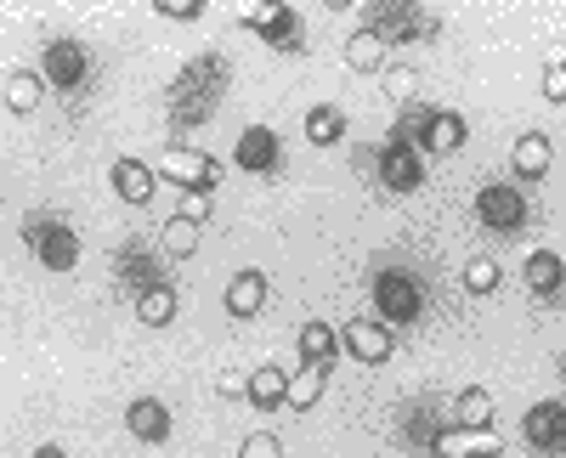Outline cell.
Here are the masks:
<instances>
[{"label":"cell","mask_w":566,"mask_h":458,"mask_svg":"<svg viewBox=\"0 0 566 458\" xmlns=\"http://www.w3.org/2000/svg\"><path fill=\"white\" fill-rule=\"evenodd\" d=\"M23 244H29V255L45 271H74V260H80V233L69 226V215H57V210L23 215Z\"/></svg>","instance_id":"2"},{"label":"cell","mask_w":566,"mask_h":458,"mask_svg":"<svg viewBox=\"0 0 566 458\" xmlns=\"http://www.w3.org/2000/svg\"><path fill=\"white\" fill-rule=\"evenodd\" d=\"M227 85H232V63H227L221 52L193 57V63H187V68L170 79V97H165L170 125H176V130H193V125H205V119L221 108Z\"/></svg>","instance_id":"1"},{"label":"cell","mask_w":566,"mask_h":458,"mask_svg":"<svg viewBox=\"0 0 566 458\" xmlns=\"http://www.w3.org/2000/svg\"><path fill=\"white\" fill-rule=\"evenodd\" d=\"M216 391H221L227 402H239V396H250V374H244V369H227V374L216 380Z\"/></svg>","instance_id":"36"},{"label":"cell","mask_w":566,"mask_h":458,"mask_svg":"<svg viewBox=\"0 0 566 458\" xmlns=\"http://www.w3.org/2000/svg\"><path fill=\"white\" fill-rule=\"evenodd\" d=\"M544 97L566 103V52H549V63H544Z\"/></svg>","instance_id":"34"},{"label":"cell","mask_w":566,"mask_h":458,"mask_svg":"<svg viewBox=\"0 0 566 458\" xmlns=\"http://www.w3.org/2000/svg\"><path fill=\"white\" fill-rule=\"evenodd\" d=\"M323 7H328V12H346V7H357V0H323Z\"/></svg>","instance_id":"39"},{"label":"cell","mask_w":566,"mask_h":458,"mask_svg":"<svg viewBox=\"0 0 566 458\" xmlns=\"http://www.w3.org/2000/svg\"><path fill=\"white\" fill-rule=\"evenodd\" d=\"M560 284H566V260L555 249H533L527 255V289L533 295H560Z\"/></svg>","instance_id":"22"},{"label":"cell","mask_w":566,"mask_h":458,"mask_svg":"<svg viewBox=\"0 0 566 458\" xmlns=\"http://www.w3.org/2000/svg\"><path fill=\"white\" fill-rule=\"evenodd\" d=\"M346 68L352 74H380L386 68V34H374L368 23L346 40Z\"/></svg>","instance_id":"19"},{"label":"cell","mask_w":566,"mask_h":458,"mask_svg":"<svg viewBox=\"0 0 566 458\" xmlns=\"http://www.w3.org/2000/svg\"><path fill=\"white\" fill-rule=\"evenodd\" d=\"M239 23H244L250 34H261L272 52H301V40H306V23L283 7V0H244Z\"/></svg>","instance_id":"3"},{"label":"cell","mask_w":566,"mask_h":458,"mask_svg":"<svg viewBox=\"0 0 566 458\" xmlns=\"http://www.w3.org/2000/svg\"><path fill=\"white\" fill-rule=\"evenodd\" d=\"M159 244H165V255L170 260H187V255H199V244H205V221H193V215H170L165 226H159Z\"/></svg>","instance_id":"16"},{"label":"cell","mask_w":566,"mask_h":458,"mask_svg":"<svg viewBox=\"0 0 566 458\" xmlns=\"http://www.w3.org/2000/svg\"><path fill=\"white\" fill-rule=\"evenodd\" d=\"M464 148V119L453 108H437L431 114V153H459Z\"/></svg>","instance_id":"30"},{"label":"cell","mask_w":566,"mask_h":458,"mask_svg":"<svg viewBox=\"0 0 566 458\" xmlns=\"http://www.w3.org/2000/svg\"><path fill=\"white\" fill-rule=\"evenodd\" d=\"M159 175L176 181L181 193H216L221 188V159H210L199 148H165L159 153Z\"/></svg>","instance_id":"5"},{"label":"cell","mask_w":566,"mask_h":458,"mask_svg":"<svg viewBox=\"0 0 566 458\" xmlns=\"http://www.w3.org/2000/svg\"><path fill=\"white\" fill-rule=\"evenodd\" d=\"M244 452L250 458H272V452H283V441L272 430H255V436H244Z\"/></svg>","instance_id":"37"},{"label":"cell","mask_w":566,"mask_h":458,"mask_svg":"<svg viewBox=\"0 0 566 458\" xmlns=\"http://www.w3.org/2000/svg\"><path fill=\"white\" fill-rule=\"evenodd\" d=\"M555 369H560V380H566V351H560V356H555Z\"/></svg>","instance_id":"40"},{"label":"cell","mask_w":566,"mask_h":458,"mask_svg":"<svg viewBox=\"0 0 566 458\" xmlns=\"http://www.w3.org/2000/svg\"><path fill=\"white\" fill-rule=\"evenodd\" d=\"M374 311H380L386 323H419L424 295L408 271H380V278H374Z\"/></svg>","instance_id":"6"},{"label":"cell","mask_w":566,"mask_h":458,"mask_svg":"<svg viewBox=\"0 0 566 458\" xmlns=\"http://www.w3.org/2000/svg\"><path fill=\"white\" fill-rule=\"evenodd\" d=\"M368 29L386 34V45H408V40H431L437 18L424 12V0H374Z\"/></svg>","instance_id":"4"},{"label":"cell","mask_w":566,"mask_h":458,"mask_svg":"<svg viewBox=\"0 0 566 458\" xmlns=\"http://www.w3.org/2000/svg\"><path fill=\"white\" fill-rule=\"evenodd\" d=\"M45 85L52 90H80L85 74H91V57H85V45L80 40H45Z\"/></svg>","instance_id":"8"},{"label":"cell","mask_w":566,"mask_h":458,"mask_svg":"<svg viewBox=\"0 0 566 458\" xmlns=\"http://www.w3.org/2000/svg\"><path fill=\"white\" fill-rule=\"evenodd\" d=\"M437 452H448V458H464V452H499V436H493V425H453V430L437 436Z\"/></svg>","instance_id":"18"},{"label":"cell","mask_w":566,"mask_h":458,"mask_svg":"<svg viewBox=\"0 0 566 458\" xmlns=\"http://www.w3.org/2000/svg\"><path fill=\"white\" fill-rule=\"evenodd\" d=\"M340 340L357 362H386L391 356V323H374V317H352L340 329Z\"/></svg>","instance_id":"12"},{"label":"cell","mask_w":566,"mask_h":458,"mask_svg":"<svg viewBox=\"0 0 566 458\" xmlns=\"http://www.w3.org/2000/svg\"><path fill=\"white\" fill-rule=\"evenodd\" d=\"M181 215H193V221H210V193H187V199H181Z\"/></svg>","instance_id":"38"},{"label":"cell","mask_w":566,"mask_h":458,"mask_svg":"<svg viewBox=\"0 0 566 458\" xmlns=\"http://www.w3.org/2000/svg\"><path fill=\"white\" fill-rule=\"evenodd\" d=\"M549 136H538V130H527L522 142H515V153H510V164H515V175H527V181H538V175H549Z\"/></svg>","instance_id":"23"},{"label":"cell","mask_w":566,"mask_h":458,"mask_svg":"<svg viewBox=\"0 0 566 458\" xmlns=\"http://www.w3.org/2000/svg\"><path fill=\"white\" fill-rule=\"evenodd\" d=\"M402 441L408 447H437V436H442V425H437V407L431 402H402Z\"/></svg>","instance_id":"20"},{"label":"cell","mask_w":566,"mask_h":458,"mask_svg":"<svg viewBox=\"0 0 566 458\" xmlns=\"http://www.w3.org/2000/svg\"><path fill=\"white\" fill-rule=\"evenodd\" d=\"M380 181L391 193H413L419 181H424V153L408 148V142H386L380 148Z\"/></svg>","instance_id":"11"},{"label":"cell","mask_w":566,"mask_h":458,"mask_svg":"<svg viewBox=\"0 0 566 458\" xmlns=\"http://www.w3.org/2000/svg\"><path fill=\"white\" fill-rule=\"evenodd\" d=\"M232 164H239V170H250V175H272V170L283 164L277 130H266V125H250V130L239 136V148H232Z\"/></svg>","instance_id":"10"},{"label":"cell","mask_w":566,"mask_h":458,"mask_svg":"<svg viewBox=\"0 0 566 458\" xmlns=\"http://www.w3.org/2000/svg\"><path fill=\"white\" fill-rule=\"evenodd\" d=\"M380 74H386V97L391 103H413L419 97V68L397 63V68H380Z\"/></svg>","instance_id":"32"},{"label":"cell","mask_w":566,"mask_h":458,"mask_svg":"<svg viewBox=\"0 0 566 458\" xmlns=\"http://www.w3.org/2000/svg\"><path fill=\"white\" fill-rule=\"evenodd\" d=\"M527 441L533 447H566V402H538L527 414Z\"/></svg>","instance_id":"15"},{"label":"cell","mask_w":566,"mask_h":458,"mask_svg":"<svg viewBox=\"0 0 566 458\" xmlns=\"http://www.w3.org/2000/svg\"><path fill=\"white\" fill-rule=\"evenodd\" d=\"M335 345H340V334L328 323H306L301 329V356H335Z\"/></svg>","instance_id":"33"},{"label":"cell","mask_w":566,"mask_h":458,"mask_svg":"<svg viewBox=\"0 0 566 458\" xmlns=\"http://www.w3.org/2000/svg\"><path fill=\"white\" fill-rule=\"evenodd\" d=\"M154 188H159V170L154 164H142V159H114V193L142 210V204H154Z\"/></svg>","instance_id":"13"},{"label":"cell","mask_w":566,"mask_h":458,"mask_svg":"<svg viewBox=\"0 0 566 458\" xmlns=\"http://www.w3.org/2000/svg\"><path fill=\"white\" fill-rule=\"evenodd\" d=\"M125 425H130L136 441H165V436H170V407H165L159 396H136V402L125 407Z\"/></svg>","instance_id":"14"},{"label":"cell","mask_w":566,"mask_h":458,"mask_svg":"<svg viewBox=\"0 0 566 458\" xmlns=\"http://www.w3.org/2000/svg\"><path fill=\"white\" fill-rule=\"evenodd\" d=\"M136 317H142L148 329L176 323V289H170V284H154L148 295H136Z\"/></svg>","instance_id":"28"},{"label":"cell","mask_w":566,"mask_h":458,"mask_svg":"<svg viewBox=\"0 0 566 458\" xmlns=\"http://www.w3.org/2000/svg\"><path fill=\"white\" fill-rule=\"evenodd\" d=\"M431 114L437 108H424L419 97L413 103H402V119H397V142H408V148H419V153H431Z\"/></svg>","instance_id":"24"},{"label":"cell","mask_w":566,"mask_h":458,"mask_svg":"<svg viewBox=\"0 0 566 458\" xmlns=\"http://www.w3.org/2000/svg\"><path fill=\"white\" fill-rule=\"evenodd\" d=\"M499 278H504V271H499V260H493V255H476V260L464 266V289H470V295H493V289H499Z\"/></svg>","instance_id":"31"},{"label":"cell","mask_w":566,"mask_h":458,"mask_svg":"<svg viewBox=\"0 0 566 458\" xmlns=\"http://www.w3.org/2000/svg\"><path fill=\"white\" fill-rule=\"evenodd\" d=\"M261 306H266V278L261 271H239L227 284V317H255Z\"/></svg>","instance_id":"21"},{"label":"cell","mask_w":566,"mask_h":458,"mask_svg":"<svg viewBox=\"0 0 566 458\" xmlns=\"http://www.w3.org/2000/svg\"><path fill=\"white\" fill-rule=\"evenodd\" d=\"M159 249L165 244H148V238H130L119 255H114V271H119V284L125 289H136V295H148L154 284H165L159 278Z\"/></svg>","instance_id":"9"},{"label":"cell","mask_w":566,"mask_h":458,"mask_svg":"<svg viewBox=\"0 0 566 458\" xmlns=\"http://www.w3.org/2000/svg\"><path fill=\"white\" fill-rule=\"evenodd\" d=\"M40 97H45V79L40 74H29V68H12L7 74V108L12 114H34Z\"/></svg>","instance_id":"27"},{"label":"cell","mask_w":566,"mask_h":458,"mask_svg":"<svg viewBox=\"0 0 566 458\" xmlns=\"http://www.w3.org/2000/svg\"><path fill=\"white\" fill-rule=\"evenodd\" d=\"M328 362H335V356H306V369L290 374V407H295V414L317 407V396H323V385H328Z\"/></svg>","instance_id":"17"},{"label":"cell","mask_w":566,"mask_h":458,"mask_svg":"<svg viewBox=\"0 0 566 458\" xmlns=\"http://www.w3.org/2000/svg\"><path fill=\"white\" fill-rule=\"evenodd\" d=\"M476 215L493 233H515V226L527 221V199H522V188H510V181H488L476 193Z\"/></svg>","instance_id":"7"},{"label":"cell","mask_w":566,"mask_h":458,"mask_svg":"<svg viewBox=\"0 0 566 458\" xmlns=\"http://www.w3.org/2000/svg\"><path fill=\"white\" fill-rule=\"evenodd\" d=\"M340 136H346V114H340L335 103H317V108L306 114V142H312V148H335Z\"/></svg>","instance_id":"25"},{"label":"cell","mask_w":566,"mask_h":458,"mask_svg":"<svg viewBox=\"0 0 566 458\" xmlns=\"http://www.w3.org/2000/svg\"><path fill=\"white\" fill-rule=\"evenodd\" d=\"M159 7V18H170V23H193V18H205V0H154Z\"/></svg>","instance_id":"35"},{"label":"cell","mask_w":566,"mask_h":458,"mask_svg":"<svg viewBox=\"0 0 566 458\" xmlns=\"http://www.w3.org/2000/svg\"><path fill=\"white\" fill-rule=\"evenodd\" d=\"M453 414H459V425H493V391L464 385V391L453 396Z\"/></svg>","instance_id":"29"},{"label":"cell","mask_w":566,"mask_h":458,"mask_svg":"<svg viewBox=\"0 0 566 458\" xmlns=\"http://www.w3.org/2000/svg\"><path fill=\"white\" fill-rule=\"evenodd\" d=\"M250 402L255 407H290V374L272 369V362H266V369H255L250 374Z\"/></svg>","instance_id":"26"}]
</instances>
